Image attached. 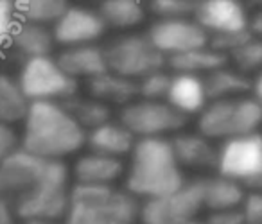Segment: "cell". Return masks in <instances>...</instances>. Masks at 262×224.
Instances as JSON below:
<instances>
[{"instance_id": "22", "label": "cell", "mask_w": 262, "mask_h": 224, "mask_svg": "<svg viewBox=\"0 0 262 224\" xmlns=\"http://www.w3.org/2000/svg\"><path fill=\"white\" fill-rule=\"evenodd\" d=\"M54 43L56 41L52 36V29H49L47 26L20 20L15 33H13L9 49H15L20 56L29 59L40 58V56H51Z\"/></svg>"}, {"instance_id": "41", "label": "cell", "mask_w": 262, "mask_h": 224, "mask_svg": "<svg viewBox=\"0 0 262 224\" xmlns=\"http://www.w3.org/2000/svg\"><path fill=\"white\" fill-rule=\"evenodd\" d=\"M258 4H260V6H262V0H258Z\"/></svg>"}, {"instance_id": "30", "label": "cell", "mask_w": 262, "mask_h": 224, "mask_svg": "<svg viewBox=\"0 0 262 224\" xmlns=\"http://www.w3.org/2000/svg\"><path fill=\"white\" fill-rule=\"evenodd\" d=\"M171 77L165 69L155 70L147 76L140 77L137 81V90H139L140 99H149V101H165L169 86H171Z\"/></svg>"}, {"instance_id": "37", "label": "cell", "mask_w": 262, "mask_h": 224, "mask_svg": "<svg viewBox=\"0 0 262 224\" xmlns=\"http://www.w3.org/2000/svg\"><path fill=\"white\" fill-rule=\"evenodd\" d=\"M0 224H15L13 219V208L9 206L8 201L0 197Z\"/></svg>"}, {"instance_id": "25", "label": "cell", "mask_w": 262, "mask_h": 224, "mask_svg": "<svg viewBox=\"0 0 262 224\" xmlns=\"http://www.w3.org/2000/svg\"><path fill=\"white\" fill-rule=\"evenodd\" d=\"M226 63H228V56L215 51L210 45H205V47L194 49V51L167 58V65L172 72L192 74V76H200V77L207 76L212 70L226 65Z\"/></svg>"}, {"instance_id": "38", "label": "cell", "mask_w": 262, "mask_h": 224, "mask_svg": "<svg viewBox=\"0 0 262 224\" xmlns=\"http://www.w3.org/2000/svg\"><path fill=\"white\" fill-rule=\"evenodd\" d=\"M251 94H253V97L262 104V70L257 72L255 79L251 81Z\"/></svg>"}, {"instance_id": "31", "label": "cell", "mask_w": 262, "mask_h": 224, "mask_svg": "<svg viewBox=\"0 0 262 224\" xmlns=\"http://www.w3.org/2000/svg\"><path fill=\"white\" fill-rule=\"evenodd\" d=\"M196 0H146L147 11L157 18H185L192 16Z\"/></svg>"}, {"instance_id": "17", "label": "cell", "mask_w": 262, "mask_h": 224, "mask_svg": "<svg viewBox=\"0 0 262 224\" xmlns=\"http://www.w3.org/2000/svg\"><path fill=\"white\" fill-rule=\"evenodd\" d=\"M165 101L180 113H183L187 119L190 115H198L208 102L203 77L174 72L171 77V86H169Z\"/></svg>"}, {"instance_id": "21", "label": "cell", "mask_w": 262, "mask_h": 224, "mask_svg": "<svg viewBox=\"0 0 262 224\" xmlns=\"http://www.w3.org/2000/svg\"><path fill=\"white\" fill-rule=\"evenodd\" d=\"M88 92L94 99H99L106 104L126 106L127 102L139 97L137 81L119 76L112 70H106V72L88 79Z\"/></svg>"}, {"instance_id": "8", "label": "cell", "mask_w": 262, "mask_h": 224, "mask_svg": "<svg viewBox=\"0 0 262 224\" xmlns=\"http://www.w3.org/2000/svg\"><path fill=\"white\" fill-rule=\"evenodd\" d=\"M58 160H47L33 154L22 147H16L11 154L0 162V197L16 203L36 190L52 172Z\"/></svg>"}, {"instance_id": "40", "label": "cell", "mask_w": 262, "mask_h": 224, "mask_svg": "<svg viewBox=\"0 0 262 224\" xmlns=\"http://www.w3.org/2000/svg\"><path fill=\"white\" fill-rule=\"evenodd\" d=\"M187 224H205V222H198V220H190V222H187Z\"/></svg>"}, {"instance_id": "15", "label": "cell", "mask_w": 262, "mask_h": 224, "mask_svg": "<svg viewBox=\"0 0 262 224\" xmlns=\"http://www.w3.org/2000/svg\"><path fill=\"white\" fill-rule=\"evenodd\" d=\"M169 140L182 169L185 167L192 170H215L219 147L214 145V140L201 133L185 131H178Z\"/></svg>"}, {"instance_id": "26", "label": "cell", "mask_w": 262, "mask_h": 224, "mask_svg": "<svg viewBox=\"0 0 262 224\" xmlns=\"http://www.w3.org/2000/svg\"><path fill=\"white\" fill-rule=\"evenodd\" d=\"M31 101L26 97L18 79L8 74H0V124L20 122L26 119Z\"/></svg>"}, {"instance_id": "16", "label": "cell", "mask_w": 262, "mask_h": 224, "mask_svg": "<svg viewBox=\"0 0 262 224\" xmlns=\"http://www.w3.org/2000/svg\"><path fill=\"white\" fill-rule=\"evenodd\" d=\"M56 59L61 65V69L74 79L88 81L108 70L104 47L97 43L65 47Z\"/></svg>"}, {"instance_id": "7", "label": "cell", "mask_w": 262, "mask_h": 224, "mask_svg": "<svg viewBox=\"0 0 262 224\" xmlns=\"http://www.w3.org/2000/svg\"><path fill=\"white\" fill-rule=\"evenodd\" d=\"M69 169L58 160L49 177L26 197L13 203V213L24 220H58L63 219L69 208L70 187Z\"/></svg>"}, {"instance_id": "6", "label": "cell", "mask_w": 262, "mask_h": 224, "mask_svg": "<svg viewBox=\"0 0 262 224\" xmlns=\"http://www.w3.org/2000/svg\"><path fill=\"white\" fill-rule=\"evenodd\" d=\"M104 54L108 70L133 81L167 66V58L155 47L147 34H122L106 45Z\"/></svg>"}, {"instance_id": "1", "label": "cell", "mask_w": 262, "mask_h": 224, "mask_svg": "<svg viewBox=\"0 0 262 224\" xmlns=\"http://www.w3.org/2000/svg\"><path fill=\"white\" fill-rule=\"evenodd\" d=\"M86 144V129L70 115L63 102L33 101L24 119L20 147L40 158L63 160Z\"/></svg>"}, {"instance_id": "13", "label": "cell", "mask_w": 262, "mask_h": 224, "mask_svg": "<svg viewBox=\"0 0 262 224\" xmlns=\"http://www.w3.org/2000/svg\"><path fill=\"white\" fill-rule=\"evenodd\" d=\"M106 31L108 27L97 9L84 6H69L65 13L52 24L54 41L63 47L97 43Z\"/></svg>"}, {"instance_id": "4", "label": "cell", "mask_w": 262, "mask_h": 224, "mask_svg": "<svg viewBox=\"0 0 262 224\" xmlns=\"http://www.w3.org/2000/svg\"><path fill=\"white\" fill-rule=\"evenodd\" d=\"M198 133L210 140H228L257 133L262 127V104L251 95L208 101L198 113Z\"/></svg>"}, {"instance_id": "5", "label": "cell", "mask_w": 262, "mask_h": 224, "mask_svg": "<svg viewBox=\"0 0 262 224\" xmlns=\"http://www.w3.org/2000/svg\"><path fill=\"white\" fill-rule=\"evenodd\" d=\"M217 174L237 181L248 190H262V133L223 140L217 152Z\"/></svg>"}, {"instance_id": "39", "label": "cell", "mask_w": 262, "mask_h": 224, "mask_svg": "<svg viewBox=\"0 0 262 224\" xmlns=\"http://www.w3.org/2000/svg\"><path fill=\"white\" fill-rule=\"evenodd\" d=\"M26 224H54L52 220H26Z\"/></svg>"}, {"instance_id": "11", "label": "cell", "mask_w": 262, "mask_h": 224, "mask_svg": "<svg viewBox=\"0 0 262 224\" xmlns=\"http://www.w3.org/2000/svg\"><path fill=\"white\" fill-rule=\"evenodd\" d=\"M201 210V180H192L172 192L140 201L139 220L142 224H187L196 219Z\"/></svg>"}, {"instance_id": "10", "label": "cell", "mask_w": 262, "mask_h": 224, "mask_svg": "<svg viewBox=\"0 0 262 224\" xmlns=\"http://www.w3.org/2000/svg\"><path fill=\"white\" fill-rule=\"evenodd\" d=\"M18 84L22 86L26 97L33 101H56L63 102L76 95L77 79L70 77L58 59L51 56L29 58L24 61L18 76Z\"/></svg>"}, {"instance_id": "34", "label": "cell", "mask_w": 262, "mask_h": 224, "mask_svg": "<svg viewBox=\"0 0 262 224\" xmlns=\"http://www.w3.org/2000/svg\"><path fill=\"white\" fill-rule=\"evenodd\" d=\"M205 224H246V220H244L241 208H230L208 212Z\"/></svg>"}, {"instance_id": "2", "label": "cell", "mask_w": 262, "mask_h": 224, "mask_svg": "<svg viewBox=\"0 0 262 224\" xmlns=\"http://www.w3.org/2000/svg\"><path fill=\"white\" fill-rule=\"evenodd\" d=\"M183 183V169L169 138H137L129 152L124 190L144 201L176 190Z\"/></svg>"}, {"instance_id": "33", "label": "cell", "mask_w": 262, "mask_h": 224, "mask_svg": "<svg viewBox=\"0 0 262 224\" xmlns=\"http://www.w3.org/2000/svg\"><path fill=\"white\" fill-rule=\"evenodd\" d=\"M246 224H262V190H250L241 203Z\"/></svg>"}, {"instance_id": "36", "label": "cell", "mask_w": 262, "mask_h": 224, "mask_svg": "<svg viewBox=\"0 0 262 224\" xmlns=\"http://www.w3.org/2000/svg\"><path fill=\"white\" fill-rule=\"evenodd\" d=\"M248 31L251 33V36L260 38L262 40V8L257 9L253 15H250V20H248Z\"/></svg>"}, {"instance_id": "14", "label": "cell", "mask_w": 262, "mask_h": 224, "mask_svg": "<svg viewBox=\"0 0 262 224\" xmlns=\"http://www.w3.org/2000/svg\"><path fill=\"white\" fill-rule=\"evenodd\" d=\"M192 18L210 38L215 34L248 31L250 13L243 0H196Z\"/></svg>"}, {"instance_id": "32", "label": "cell", "mask_w": 262, "mask_h": 224, "mask_svg": "<svg viewBox=\"0 0 262 224\" xmlns=\"http://www.w3.org/2000/svg\"><path fill=\"white\" fill-rule=\"evenodd\" d=\"M18 22L20 18L16 15L15 0H0V54L9 49Z\"/></svg>"}, {"instance_id": "3", "label": "cell", "mask_w": 262, "mask_h": 224, "mask_svg": "<svg viewBox=\"0 0 262 224\" xmlns=\"http://www.w3.org/2000/svg\"><path fill=\"white\" fill-rule=\"evenodd\" d=\"M139 205V199L115 185L76 183L63 224H137Z\"/></svg>"}, {"instance_id": "35", "label": "cell", "mask_w": 262, "mask_h": 224, "mask_svg": "<svg viewBox=\"0 0 262 224\" xmlns=\"http://www.w3.org/2000/svg\"><path fill=\"white\" fill-rule=\"evenodd\" d=\"M18 147V138L8 124H0V162Z\"/></svg>"}, {"instance_id": "20", "label": "cell", "mask_w": 262, "mask_h": 224, "mask_svg": "<svg viewBox=\"0 0 262 224\" xmlns=\"http://www.w3.org/2000/svg\"><path fill=\"white\" fill-rule=\"evenodd\" d=\"M99 15L102 16L108 29L129 31L146 22V0H99Z\"/></svg>"}, {"instance_id": "9", "label": "cell", "mask_w": 262, "mask_h": 224, "mask_svg": "<svg viewBox=\"0 0 262 224\" xmlns=\"http://www.w3.org/2000/svg\"><path fill=\"white\" fill-rule=\"evenodd\" d=\"M187 117L167 101L137 97L120 109V120L135 138H167L187 126Z\"/></svg>"}, {"instance_id": "23", "label": "cell", "mask_w": 262, "mask_h": 224, "mask_svg": "<svg viewBox=\"0 0 262 224\" xmlns=\"http://www.w3.org/2000/svg\"><path fill=\"white\" fill-rule=\"evenodd\" d=\"M201 190H203V208H207L208 212L241 208V203L246 195L243 185L223 174L201 180Z\"/></svg>"}, {"instance_id": "27", "label": "cell", "mask_w": 262, "mask_h": 224, "mask_svg": "<svg viewBox=\"0 0 262 224\" xmlns=\"http://www.w3.org/2000/svg\"><path fill=\"white\" fill-rule=\"evenodd\" d=\"M70 6L69 0H15L16 15L24 22L54 24Z\"/></svg>"}, {"instance_id": "24", "label": "cell", "mask_w": 262, "mask_h": 224, "mask_svg": "<svg viewBox=\"0 0 262 224\" xmlns=\"http://www.w3.org/2000/svg\"><path fill=\"white\" fill-rule=\"evenodd\" d=\"M203 83L207 88L208 101L239 97V95H246L251 90L250 76L239 72L233 66H228V63L203 76Z\"/></svg>"}, {"instance_id": "29", "label": "cell", "mask_w": 262, "mask_h": 224, "mask_svg": "<svg viewBox=\"0 0 262 224\" xmlns=\"http://www.w3.org/2000/svg\"><path fill=\"white\" fill-rule=\"evenodd\" d=\"M228 59L232 61L233 69L239 72L257 74L262 70V40L260 38L250 36L244 43H241L233 52L228 54Z\"/></svg>"}, {"instance_id": "28", "label": "cell", "mask_w": 262, "mask_h": 224, "mask_svg": "<svg viewBox=\"0 0 262 224\" xmlns=\"http://www.w3.org/2000/svg\"><path fill=\"white\" fill-rule=\"evenodd\" d=\"M65 108L70 111V115L81 124V127L86 131L94 129V127L101 126V124L110 120V108L106 102L99 101V99H83L72 95L70 99L63 101Z\"/></svg>"}, {"instance_id": "18", "label": "cell", "mask_w": 262, "mask_h": 224, "mask_svg": "<svg viewBox=\"0 0 262 224\" xmlns=\"http://www.w3.org/2000/svg\"><path fill=\"white\" fill-rule=\"evenodd\" d=\"M124 174L120 158L106 156L101 152H88L74 163L76 183L83 185H115Z\"/></svg>"}, {"instance_id": "19", "label": "cell", "mask_w": 262, "mask_h": 224, "mask_svg": "<svg viewBox=\"0 0 262 224\" xmlns=\"http://www.w3.org/2000/svg\"><path fill=\"white\" fill-rule=\"evenodd\" d=\"M135 142V135L126 126H122L120 122H112V120L86 131V144L90 151L113 156V158L129 156Z\"/></svg>"}, {"instance_id": "12", "label": "cell", "mask_w": 262, "mask_h": 224, "mask_svg": "<svg viewBox=\"0 0 262 224\" xmlns=\"http://www.w3.org/2000/svg\"><path fill=\"white\" fill-rule=\"evenodd\" d=\"M147 38L165 56H178L208 45V34L192 16L157 18L147 29Z\"/></svg>"}]
</instances>
